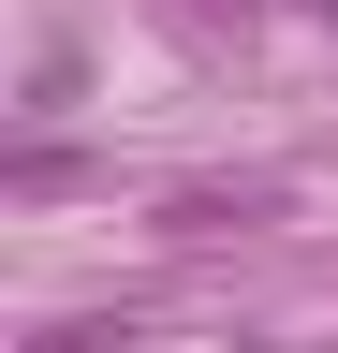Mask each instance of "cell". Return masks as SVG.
Segmentation results:
<instances>
[{"instance_id": "6da1fadb", "label": "cell", "mask_w": 338, "mask_h": 353, "mask_svg": "<svg viewBox=\"0 0 338 353\" xmlns=\"http://www.w3.org/2000/svg\"><path fill=\"white\" fill-rule=\"evenodd\" d=\"M162 221H177V236H250V221H279V192L265 176H250V192H177Z\"/></svg>"}]
</instances>
